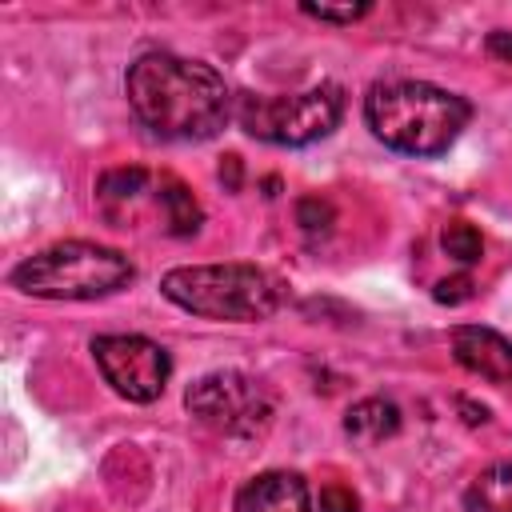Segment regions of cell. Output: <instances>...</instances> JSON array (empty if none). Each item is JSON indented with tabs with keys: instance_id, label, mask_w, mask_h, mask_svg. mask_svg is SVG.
Returning a JSON list of instances; mask_svg holds the SVG:
<instances>
[{
	"instance_id": "30bf717a",
	"label": "cell",
	"mask_w": 512,
	"mask_h": 512,
	"mask_svg": "<svg viewBox=\"0 0 512 512\" xmlns=\"http://www.w3.org/2000/svg\"><path fill=\"white\" fill-rule=\"evenodd\" d=\"M344 432L360 444H376V440H388L400 432V408L384 396H368L360 404H352L344 412Z\"/></svg>"
},
{
	"instance_id": "5b68a950",
	"label": "cell",
	"mask_w": 512,
	"mask_h": 512,
	"mask_svg": "<svg viewBox=\"0 0 512 512\" xmlns=\"http://www.w3.org/2000/svg\"><path fill=\"white\" fill-rule=\"evenodd\" d=\"M236 120L252 140L280 144V148H304L324 140L344 120V88L324 80L304 92H244L236 100Z\"/></svg>"
},
{
	"instance_id": "d6986e66",
	"label": "cell",
	"mask_w": 512,
	"mask_h": 512,
	"mask_svg": "<svg viewBox=\"0 0 512 512\" xmlns=\"http://www.w3.org/2000/svg\"><path fill=\"white\" fill-rule=\"evenodd\" d=\"M220 184L228 188V192H240V180H244V164H240V156L236 152H228L224 160H220Z\"/></svg>"
},
{
	"instance_id": "7c38bea8",
	"label": "cell",
	"mask_w": 512,
	"mask_h": 512,
	"mask_svg": "<svg viewBox=\"0 0 512 512\" xmlns=\"http://www.w3.org/2000/svg\"><path fill=\"white\" fill-rule=\"evenodd\" d=\"M160 204L168 216V232L172 236H192L204 224V208L196 204V196L180 184V180H160Z\"/></svg>"
},
{
	"instance_id": "8fae6325",
	"label": "cell",
	"mask_w": 512,
	"mask_h": 512,
	"mask_svg": "<svg viewBox=\"0 0 512 512\" xmlns=\"http://www.w3.org/2000/svg\"><path fill=\"white\" fill-rule=\"evenodd\" d=\"M464 512H512V460H496L464 492Z\"/></svg>"
},
{
	"instance_id": "3957f363",
	"label": "cell",
	"mask_w": 512,
	"mask_h": 512,
	"mask_svg": "<svg viewBox=\"0 0 512 512\" xmlns=\"http://www.w3.org/2000/svg\"><path fill=\"white\" fill-rule=\"evenodd\" d=\"M160 292L192 316L232 324L268 320L284 300V284L256 264H180L164 272Z\"/></svg>"
},
{
	"instance_id": "277c9868",
	"label": "cell",
	"mask_w": 512,
	"mask_h": 512,
	"mask_svg": "<svg viewBox=\"0 0 512 512\" xmlns=\"http://www.w3.org/2000/svg\"><path fill=\"white\" fill-rule=\"evenodd\" d=\"M12 288L36 300H104L136 280V264L108 244L64 240L12 268Z\"/></svg>"
},
{
	"instance_id": "52a82bcc",
	"label": "cell",
	"mask_w": 512,
	"mask_h": 512,
	"mask_svg": "<svg viewBox=\"0 0 512 512\" xmlns=\"http://www.w3.org/2000/svg\"><path fill=\"white\" fill-rule=\"evenodd\" d=\"M92 356L96 368L104 376V384L132 400V404H152L160 400L168 376H172V356L164 344L148 340V336H128V332H112V336H96L92 340Z\"/></svg>"
},
{
	"instance_id": "5bb4252c",
	"label": "cell",
	"mask_w": 512,
	"mask_h": 512,
	"mask_svg": "<svg viewBox=\"0 0 512 512\" xmlns=\"http://www.w3.org/2000/svg\"><path fill=\"white\" fill-rule=\"evenodd\" d=\"M296 224L304 236H328L336 224V208L324 196H300L296 200Z\"/></svg>"
},
{
	"instance_id": "ac0fdd59",
	"label": "cell",
	"mask_w": 512,
	"mask_h": 512,
	"mask_svg": "<svg viewBox=\"0 0 512 512\" xmlns=\"http://www.w3.org/2000/svg\"><path fill=\"white\" fill-rule=\"evenodd\" d=\"M320 512H360V496L344 484L320 488Z\"/></svg>"
},
{
	"instance_id": "44dd1931",
	"label": "cell",
	"mask_w": 512,
	"mask_h": 512,
	"mask_svg": "<svg viewBox=\"0 0 512 512\" xmlns=\"http://www.w3.org/2000/svg\"><path fill=\"white\" fill-rule=\"evenodd\" d=\"M456 404H460V412H468V416H464L468 424H484V420H488V408H484V404L476 408V404H472V400H464V396H460Z\"/></svg>"
},
{
	"instance_id": "ffe728a7",
	"label": "cell",
	"mask_w": 512,
	"mask_h": 512,
	"mask_svg": "<svg viewBox=\"0 0 512 512\" xmlns=\"http://www.w3.org/2000/svg\"><path fill=\"white\" fill-rule=\"evenodd\" d=\"M484 48H488V56H496L500 64H512V32H508V28H496V32H488Z\"/></svg>"
},
{
	"instance_id": "9a60e30c",
	"label": "cell",
	"mask_w": 512,
	"mask_h": 512,
	"mask_svg": "<svg viewBox=\"0 0 512 512\" xmlns=\"http://www.w3.org/2000/svg\"><path fill=\"white\" fill-rule=\"evenodd\" d=\"M144 180H148V172L132 164V168H112V172H104L96 188H100L104 200H132V196L144 188Z\"/></svg>"
},
{
	"instance_id": "e0dca14e",
	"label": "cell",
	"mask_w": 512,
	"mask_h": 512,
	"mask_svg": "<svg viewBox=\"0 0 512 512\" xmlns=\"http://www.w3.org/2000/svg\"><path fill=\"white\" fill-rule=\"evenodd\" d=\"M432 300L456 308V304L472 300V280H468V276H448V280H440V284L432 288Z\"/></svg>"
},
{
	"instance_id": "8992f818",
	"label": "cell",
	"mask_w": 512,
	"mask_h": 512,
	"mask_svg": "<svg viewBox=\"0 0 512 512\" xmlns=\"http://www.w3.org/2000/svg\"><path fill=\"white\" fill-rule=\"evenodd\" d=\"M184 404H188V412L204 428H212V432H220L228 440H256V436H264L268 424H272V412H276L272 408V392L256 376L236 372V368L204 372L188 388Z\"/></svg>"
},
{
	"instance_id": "9c48e42d",
	"label": "cell",
	"mask_w": 512,
	"mask_h": 512,
	"mask_svg": "<svg viewBox=\"0 0 512 512\" xmlns=\"http://www.w3.org/2000/svg\"><path fill=\"white\" fill-rule=\"evenodd\" d=\"M232 512H312V492L300 472L272 468V472L252 476L236 492Z\"/></svg>"
},
{
	"instance_id": "4fadbf2b",
	"label": "cell",
	"mask_w": 512,
	"mask_h": 512,
	"mask_svg": "<svg viewBox=\"0 0 512 512\" xmlns=\"http://www.w3.org/2000/svg\"><path fill=\"white\" fill-rule=\"evenodd\" d=\"M440 248L456 260V264H476L480 256H484V236L468 224V220H452V224H444V232H440Z\"/></svg>"
},
{
	"instance_id": "6da1fadb",
	"label": "cell",
	"mask_w": 512,
	"mask_h": 512,
	"mask_svg": "<svg viewBox=\"0 0 512 512\" xmlns=\"http://www.w3.org/2000/svg\"><path fill=\"white\" fill-rule=\"evenodd\" d=\"M132 116L164 140H208L232 116L224 76L176 52H144L124 76Z\"/></svg>"
},
{
	"instance_id": "ba28073f",
	"label": "cell",
	"mask_w": 512,
	"mask_h": 512,
	"mask_svg": "<svg viewBox=\"0 0 512 512\" xmlns=\"http://www.w3.org/2000/svg\"><path fill=\"white\" fill-rule=\"evenodd\" d=\"M452 352L472 376L492 380V384H512V340L500 336L496 328L460 324L452 332Z\"/></svg>"
},
{
	"instance_id": "7a4b0ae2",
	"label": "cell",
	"mask_w": 512,
	"mask_h": 512,
	"mask_svg": "<svg viewBox=\"0 0 512 512\" xmlns=\"http://www.w3.org/2000/svg\"><path fill=\"white\" fill-rule=\"evenodd\" d=\"M364 120L372 136L404 156L448 152L472 120V104L428 80H384L364 96Z\"/></svg>"
},
{
	"instance_id": "2e32d148",
	"label": "cell",
	"mask_w": 512,
	"mask_h": 512,
	"mask_svg": "<svg viewBox=\"0 0 512 512\" xmlns=\"http://www.w3.org/2000/svg\"><path fill=\"white\" fill-rule=\"evenodd\" d=\"M300 12L324 24H356L372 12V4H300Z\"/></svg>"
}]
</instances>
